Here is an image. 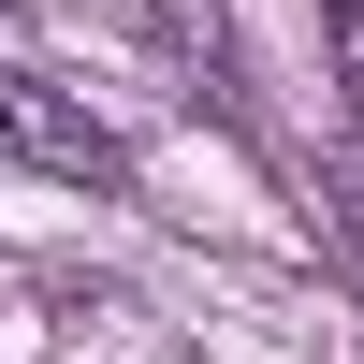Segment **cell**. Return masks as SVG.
Masks as SVG:
<instances>
[{"mask_svg":"<svg viewBox=\"0 0 364 364\" xmlns=\"http://www.w3.org/2000/svg\"><path fill=\"white\" fill-rule=\"evenodd\" d=\"M0 161L73 175V190H117V132H102L87 102H58L44 73H15V58H0Z\"/></svg>","mask_w":364,"mask_h":364,"instance_id":"obj_1","label":"cell"},{"mask_svg":"<svg viewBox=\"0 0 364 364\" xmlns=\"http://www.w3.org/2000/svg\"><path fill=\"white\" fill-rule=\"evenodd\" d=\"M321 15H336V44H350V87H364V0H321Z\"/></svg>","mask_w":364,"mask_h":364,"instance_id":"obj_2","label":"cell"}]
</instances>
